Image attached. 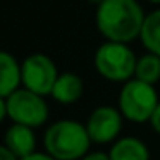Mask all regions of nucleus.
Masks as SVG:
<instances>
[{
	"instance_id": "obj_8",
	"label": "nucleus",
	"mask_w": 160,
	"mask_h": 160,
	"mask_svg": "<svg viewBox=\"0 0 160 160\" xmlns=\"http://www.w3.org/2000/svg\"><path fill=\"white\" fill-rule=\"evenodd\" d=\"M4 145L14 153L18 158L28 157L36 152V136L35 131L28 126L11 124L4 134Z\"/></svg>"
},
{
	"instance_id": "obj_16",
	"label": "nucleus",
	"mask_w": 160,
	"mask_h": 160,
	"mask_svg": "<svg viewBox=\"0 0 160 160\" xmlns=\"http://www.w3.org/2000/svg\"><path fill=\"white\" fill-rule=\"evenodd\" d=\"M81 160H110V158H108V153L105 152H90Z\"/></svg>"
},
{
	"instance_id": "obj_10",
	"label": "nucleus",
	"mask_w": 160,
	"mask_h": 160,
	"mask_svg": "<svg viewBox=\"0 0 160 160\" xmlns=\"http://www.w3.org/2000/svg\"><path fill=\"white\" fill-rule=\"evenodd\" d=\"M21 88V64L12 53L0 50V97H11Z\"/></svg>"
},
{
	"instance_id": "obj_17",
	"label": "nucleus",
	"mask_w": 160,
	"mask_h": 160,
	"mask_svg": "<svg viewBox=\"0 0 160 160\" xmlns=\"http://www.w3.org/2000/svg\"><path fill=\"white\" fill-rule=\"evenodd\" d=\"M0 160H19L5 145H0Z\"/></svg>"
},
{
	"instance_id": "obj_14",
	"label": "nucleus",
	"mask_w": 160,
	"mask_h": 160,
	"mask_svg": "<svg viewBox=\"0 0 160 160\" xmlns=\"http://www.w3.org/2000/svg\"><path fill=\"white\" fill-rule=\"evenodd\" d=\"M150 126H152V129L157 132V134H160V103L157 105L155 112L152 114V119H150Z\"/></svg>"
},
{
	"instance_id": "obj_18",
	"label": "nucleus",
	"mask_w": 160,
	"mask_h": 160,
	"mask_svg": "<svg viewBox=\"0 0 160 160\" xmlns=\"http://www.w3.org/2000/svg\"><path fill=\"white\" fill-rule=\"evenodd\" d=\"M7 117V98L0 97V124L5 121Z\"/></svg>"
},
{
	"instance_id": "obj_15",
	"label": "nucleus",
	"mask_w": 160,
	"mask_h": 160,
	"mask_svg": "<svg viewBox=\"0 0 160 160\" xmlns=\"http://www.w3.org/2000/svg\"><path fill=\"white\" fill-rule=\"evenodd\" d=\"M19 160H55V158L50 157L47 152H35V153H31V155L22 157V158H19Z\"/></svg>"
},
{
	"instance_id": "obj_4",
	"label": "nucleus",
	"mask_w": 160,
	"mask_h": 160,
	"mask_svg": "<svg viewBox=\"0 0 160 160\" xmlns=\"http://www.w3.org/2000/svg\"><path fill=\"white\" fill-rule=\"evenodd\" d=\"M158 103L160 100L155 86L143 83L136 78L126 81L119 93V110L122 117L136 124L150 122Z\"/></svg>"
},
{
	"instance_id": "obj_13",
	"label": "nucleus",
	"mask_w": 160,
	"mask_h": 160,
	"mask_svg": "<svg viewBox=\"0 0 160 160\" xmlns=\"http://www.w3.org/2000/svg\"><path fill=\"white\" fill-rule=\"evenodd\" d=\"M134 78L143 81V83H148V84L155 86V83L160 81V57L155 55V53H150V52L138 57Z\"/></svg>"
},
{
	"instance_id": "obj_9",
	"label": "nucleus",
	"mask_w": 160,
	"mask_h": 160,
	"mask_svg": "<svg viewBox=\"0 0 160 160\" xmlns=\"http://www.w3.org/2000/svg\"><path fill=\"white\" fill-rule=\"evenodd\" d=\"M83 91H84V84L78 74L62 72L57 78L50 97L62 105H72L83 97Z\"/></svg>"
},
{
	"instance_id": "obj_7",
	"label": "nucleus",
	"mask_w": 160,
	"mask_h": 160,
	"mask_svg": "<svg viewBox=\"0 0 160 160\" xmlns=\"http://www.w3.org/2000/svg\"><path fill=\"white\" fill-rule=\"evenodd\" d=\"M122 114L112 105H100L90 114L86 121V131L91 143L107 145L114 143L122 129Z\"/></svg>"
},
{
	"instance_id": "obj_6",
	"label": "nucleus",
	"mask_w": 160,
	"mask_h": 160,
	"mask_svg": "<svg viewBox=\"0 0 160 160\" xmlns=\"http://www.w3.org/2000/svg\"><path fill=\"white\" fill-rule=\"evenodd\" d=\"M59 78L57 66L45 53H31L21 62V86L42 97L52 93Z\"/></svg>"
},
{
	"instance_id": "obj_2",
	"label": "nucleus",
	"mask_w": 160,
	"mask_h": 160,
	"mask_svg": "<svg viewBox=\"0 0 160 160\" xmlns=\"http://www.w3.org/2000/svg\"><path fill=\"white\" fill-rule=\"evenodd\" d=\"M43 145L45 152L55 160H81L90 153L91 139L84 124L64 119L48 126L43 136Z\"/></svg>"
},
{
	"instance_id": "obj_11",
	"label": "nucleus",
	"mask_w": 160,
	"mask_h": 160,
	"mask_svg": "<svg viewBox=\"0 0 160 160\" xmlns=\"http://www.w3.org/2000/svg\"><path fill=\"white\" fill-rule=\"evenodd\" d=\"M110 160H150V150L139 138L126 136L117 141L108 150Z\"/></svg>"
},
{
	"instance_id": "obj_5",
	"label": "nucleus",
	"mask_w": 160,
	"mask_h": 160,
	"mask_svg": "<svg viewBox=\"0 0 160 160\" xmlns=\"http://www.w3.org/2000/svg\"><path fill=\"white\" fill-rule=\"evenodd\" d=\"M48 114L50 110L45 97L33 93L22 86L16 90L11 97H7V117L12 121V124L36 129L47 122Z\"/></svg>"
},
{
	"instance_id": "obj_3",
	"label": "nucleus",
	"mask_w": 160,
	"mask_h": 160,
	"mask_svg": "<svg viewBox=\"0 0 160 160\" xmlns=\"http://www.w3.org/2000/svg\"><path fill=\"white\" fill-rule=\"evenodd\" d=\"M136 60L128 43L117 42H105L97 48L93 57V64L97 72L103 79L112 83H126V81L134 78Z\"/></svg>"
},
{
	"instance_id": "obj_1",
	"label": "nucleus",
	"mask_w": 160,
	"mask_h": 160,
	"mask_svg": "<svg viewBox=\"0 0 160 160\" xmlns=\"http://www.w3.org/2000/svg\"><path fill=\"white\" fill-rule=\"evenodd\" d=\"M146 14L138 0H103L97 5V29L107 42L131 43L139 38Z\"/></svg>"
},
{
	"instance_id": "obj_20",
	"label": "nucleus",
	"mask_w": 160,
	"mask_h": 160,
	"mask_svg": "<svg viewBox=\"0 0 160 160\" xmlns=\"http://www.w3.org/2000/svg\"><path fill=\"white\" fill-rule=\"evenodd\" d=\"M150 4H157V5H160V0H148Z\"/></svg>"
},
{
	"instance_id": "obj_19",
	"label": "nucleus",
	"mask_w": 160,
	"mask_h": 160,
	"mask_svg": "<svg viewBox=\"0 0 160 160\" xmlns=\"http://www.w3.org/2000/svg\"><path fill=\"white\" fill-rule=\"evenodd\" d=\"M90 2H91V4H95V5H100L103 0H90Z\"/></svg>"
},
{
	"instance_id": "obj_12",
	"label": "nucleus",
	"mask_w": 160,
	"mask_h": 160,
	"mask_svg": "<svg viewBox=\"0 0 160 160\" xmlns=\"http://www.w3.org/2000/svg\"><path fill=\"white\" fill-rule=\"evenodd\" d=\"M139 40L146 52L160 57V9H155L146 14L141 33H139Z\"/></svg>"
}]
</instances>
